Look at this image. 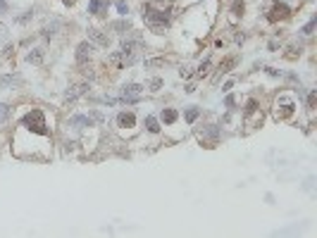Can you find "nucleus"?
<instances>
[{
    "label": "nucleus",
    "instance_id": "c9c22d12",
    "mask_svg": "<svg viewBox=\"0 0 317 238\" xmlns=\"http://www.w3.org/2000/svg\"><path fill=\"white\" fill-rule=\"evenodd\" d=\"M236 84V76H231V79H226V84L222 86V91H231V86Z\"/></svg>",
    "mask_w": 317,
    "mask_h": 238
},
{
    "label": "nucleus",
    "instance_id": "9d476101",
    "mask_svg": "<svg viewBox=\"0 0 317 238\" xmlns=\"http://www.w3.org/2000/svg\"><path fill=\"white\" fill-rule=\"evenodd\" d=\"M108 29H110L112 34H117V36L122 38V36H127L134 26H131L129 17H119V19H112L110 24H108Z\"/></svg>",
    "mask_w": 317,
    "mask_h": 238
},
{
    "label": "nucleus",
    "instance_id": "a878e982",
    "mask_svg": "<svg viewBox=\"0 0 317 238\" xmlns=\"http://www.w3.org/2000/svg\"><path fill=\"white\" fill-rule=\"evenodd\" d=\"M165 65H167L165 57H153V60H146V62H143L146 69H160V67H165Z\"/></svg>",
    "mask_w": 317,
    "mask_h": 238
},
{
    "label": "nucleus",
    "instance_id": "0eeeda50",
    "mask_svg": "<svg viewBox=\"0 0 317 238\" xmlns=\"http://www.w3.org/2000/svg\"><path fill=\"white\" fill-rule=\"evenodd\" d=\"M93 50H95V45L89 41V38H86V41H81V43L76 45V55H74L76 65H79V67L89 65V62H91V57H93Z\"/></svg>",
    "mask_w": 317,
    "mask_h": 238
},
{
    "label": "nucleus",
    "instance_id": "6ab92c4d",
    "mask_svg": "<svg viewBox=\"0 0 317 238\" xmlns=\"http://www.w3.org/2000/svg\"><path fill=\"white\" fill-rule=\"evenodd\" d=\"M143 129L155 136V133H160V129L162 127H160V119H158L155 114H146V117H143Z\"/></svg>",
    "mask_w": 317,
    "mask_h": 238
},
{
    "label": "nucleus",
    "instance_id": "c756f323",
    "mask_svg": "<svg viewBox=\"0 0 317 238\" xmlns=\"http://www.w3.org/2000/svg\"><path fill=\"white\" fill-rule=\"evenodd\" d=\"M114 7H117V15H119V17H127V15H129V2H127V0H117Z\"/></svg>",
    "mask_w": 317,
    "mask_h": 238
},
{
    "label": "nucleus",
    "instance_id": "412c9836",
    "mask_svg": "<svg viewBox=\"0 0 317 238\" xmlns=\"http://www.w3.org/2000/svg\"><path fill=\"white\" fill-rule=\"evenodd\" d=\"M43 60H45V53H43L41 48H31V50L26 53V62H29V65H43Z\"/></svg>",
    "mask_w": 317,
    "mask_h": 238
},
{
    "label": "nucleus",
    "instance_id": "58836bf2",
    "mask_svg": "<svg viewBox=\"0 0 317 238\" xmlns=\"http://www.w3.org/2000/svg\"><path fill=\"white\" fill-rule=\"evenodd\" d=\"M60 2H62L65 7H74V2H76V0H60Z\"/></svg>",
    "mask_w": 317,
    "mask_h": 238
},
{
    "label": "nucleus",
    "instance_id": "f8f14e48",
    "mask_svg": "<svg viewBox=\"0 0 317 238\" xmlns=\"http://www.w3.org/2000/svg\"><path fill=\"white\" fill-rule=\"evenodd\" d=\"M239 62H241V55H226L222 62L217 65V69H215V72H217V76H215V79H220V76H224V74H229L234 67H236V65H239Z\"/></svg>",
    "mask_w": 317,
    "mask_h": 238
},
{
    "label": "nucleus",
    "instance_id": "393cba45",
    "mask_svg": "<svg viewBox=\"0 0 317 238\" xmlns=\"http://www.w3.org/2000/svg\"><path fill=\"white\" fill-rule=\"evenodd\" d=\"M162 86H165V81H162L160 76H153V79H148V81H146V88H148L150 93H158Z\"/></svg>",
    "mask_w": 317,
    "mask_h": 238
},
{
    "label": "nucleus",
    "instance_id": "9b49d317",
    "mask_svg": "<svg viewBox=\"0 0 317 238\" xmlns=\"http://www.w3.org/2000/svg\"><path fill=\"white\" fill-rule=\"evenodd\" d=\"M67 127L76 129V131H84V129H93L95 124L89 114H72V117L67 119Z\"/></svg>",
    "mask_w": 317,
    "mask_h": 238
},
{
    "label": "nucleus",
    "instance_id": "f3484780",
    "mask_svg": "<svg viewBox=\"0 0 317 238\" xmlns=\"http://www.w3.org/2000/svg\"><path fill=\"white\" fill-rule=\"evenodd\" d=\"M57 31H60V19H53L50 24H45L41 29V36H43V41H53L57 36Z\"/></svg>",
    "mask_w": 317,
    "mask_h": 238
},
{
    "label": "nucleus",
    "instance_id": "2f4dec72",
    "mask_svg": "<svg viewBox=\"0 0 317 238\" xmlns=\"http://www.w3.org/2000/svg\"><path fill=\"white\" fill-rule=\"evenodd\" d=\"M207 72H210V57L198 65V76H207Z\"/></svg>",
    "mask_w": 317,
    "mask_h": 238
},
{
    "label": "nucleus",
    "instance_id": "7ed1b4c3",
    "mask_svg": "<svg viewBox=\"0 0 317 238\" xmlns=\"http://www.w3.org/2000/svg\"><path fill=\"white\" fill-rule=\"evenodd\" d=\"M294 12H296V7L289 5L286 0H274L265 12V22L267 24H281V22H289L294 17Z\"/></svg>",
    "mask_w": 317,
    "mask_h": 238
},
{
    "label": "nucleus",
    "instance_id": "bb28decb",
    "mask_svg": "<svg viewBox=\"0 0 317 238\" xmlns=\"http://www.w3.org/2000/svg\"><path fill=\"white\" fill-rule=\"evenodd\" d=\"M315 29H317V15H313V17H310V22L300 29V34H303V36H313V34H315Z\"/></svg>",
    "mask_w": 317,
    "mask_h": 238
},
{
    "label": "nucleus",
    "instance_id": "473e14b6",
    "mask_svg": "<svg viewBox=\"0 0 317 238\" xmlns=\"http://www.w3.org/2000/svg\"><path fill=\"white\" fill-rule=\"evenodd\" d=\"M224 108H226V110H234V108H236V98H234L231 93L224 98Z\"/></svg>",
    "mask_w": 317,
    "mask_h": 238
},
{
    "label": "nucleus",
    "instance_id": "423d86ee",
    "mask_svg": "<svg viewBox=\"0 0 317 238\" xmlns=\"http://www.w3.org/2000/svg\"><path fill=\"white\" fill-rule=\"evenodd\" d=\"M114 122H117V129L122 133H131L136 129V114H134V110H119Z\"/></svg>",
    "mask_w": 317,
    "mask_h": 238
},
{
    "label": "nucleus",
    "instance_id": "f257e3e1",
    "mask_svg": "<svg viewBox=\"0 0 317 238\" xmlns=\"http://www.w3.org/2000/svg\"><path fill=\"white\" fill-rule=\"evenodd\" d=\"M172 10H162V7H158V5H153V2H143V7H141V17L146 22V26H148L153 34H158V36H162L165 31H167L169 22H172V15H169Z\"/></svg>",
    "mask_w": 317,
    "mask_h": 238
},
{
    "label": "nucleus",
    "instance_id": "f704fd0d",
    "mask_svg": "<svg viewBox=\"0 0 317 238\" xmlns=\"http://www.w3.org/2000/svg\"><path fill=\"white\" fill-rule=\"evenodd\" d=\"M2 55H5V57L15 55V45H12V43H7V45H5V48H2Z\"/></svg>",
    "mask_w": 317,
    "mask_h": 238
},
{
    "label": "nucleus",
    "instance_id": "1a4fd4ad",
    "mask_svg": "<svg viewBox=\"0 0 317 238\" xmlns=\"http://www.w3.org/2000/svg\"><path fill=\"white\" fill-rule=\"evenodd\" d=\"M108 10H110V0H89V15L108 19Z\"/></svg>",
    "mask_w": 317,
    "mask_h": 238
},
{
    "label": "nucleus",
    "instance_id": "5701e85b",
    "mask_svg": "<svg viewBox=\"0 0 317 238\" xmlns=\"http://www.w3.org/2000/svg\"><path fill=\"white\" fill-rule=\"evenodd\" d=\"M300 55H303V45H298V43H291V45L286 48V53H284L286 60H298Z\"/></svg>",
    "mask_w": 317,
    "mask_h": 238
},
{
    "label": "nucleus",
    "instance_id": "ddd939ff",
    "mask_svg": "<svg viewBox=\"0 0 317 238\" xmlns=\"http://www.w3.org/2000/svg\"><path fill=\"white\" fill-rule=\"evenodd\" d=\"M158 119H160V124H165V127H174V124L179 122V112L174 110V108H162Z\"/></svg>",
    "mask_w": 317,
    "mask_h": 238
},
{
    "label": "nucleus",
    "instance_id": "4c0bfd02",
    "mask_svg": "<svg viewBox=\"0 0 317 238\" xmlns=\"http://www.w3.org/2000/svg\"><path fill=\"white\" fill-rule=\"evenodd\" d=\"M267 48H270V50H279V43H277V41H270Z\"/></svg>",
    "mask_w": 317,
    "mask_h": 238
},
{
    "label": "nucleus",
    "instance_id": "c85d7f7f",
    "mask_svg": "<svg viewBox=\"0 0 317 238\" xmlns=\"http://www.w3.org/2000/svg\"><path fill=\"white\" fill-rule=\"evenodd\" d=\"M305 105H308V112H315V105H317V91H308V95H305Z\"/></svg>",
    "mask_w": 317,
    "mask_h": 238
},
{
    "label": "nucleus",
    "instance_id": "aec40b11",
    "mask_svg": "<svg viewBox=\"0 0 317 238\" xmlns=\"http://www.w3.org/2000/svg\"><path fill=\"white\" fill-rule=\"evenodd\" d=\"M22 84L19 74H0V88H15Z\"/></svg>",
    "mask_w": 317,
    "mask_h": 238
},
{
    "label": "nucleus",
    "instance_id": "cd10ccee",
    "mask_svg": "<svg viewBox=\"0 0 317 238\" xmlns=\"http://www.w3.org/2000/svg\"><path fill=\"white\" fill-rule=\"evenodd\" d=\"M34 12H36V10L31 7V10L22 12V15H17V17H12V22H15V24H26V22H31V19H34Z\"/></svg>",
    "mask_w": 317,
    "mask_h": 238
},
{
    "label": "nucleus",
    "instance_id": "dca6fc26",
    "mask_svg": "<svg viewBox=\"0 0 317 238\" xmlns=\"http://www.w3.org/2000/svg\"><path fill=\"white\" fill-rule=\"evenodd\" d=\"M253 114H260V100L258 98H248L243 105V119H250Z\"/></svg>",
    "mask_w": 317,
    "mask_h": 238
},
{
    "label": "nucleus",
    "instance_id": "4468645a",
    "mask_svg": "<svg viewBox=\"0 0 317 238\" xmlns=\"http://www.w3.org/2000/svg\"><path fill=\"white\" fill-rule=\"evenodd\" d=\"M243 15H246V0H231V5H229L231 22H241Z\"/></svg>",
    "mask_w": 317,
    "mask_h": 238
},
{
    "label": "nucleus",
    "instance_id": "a211bd4d",
    "mask_svg": "<svg viewBox=\"0 0 317 238\" xmlns=\"http://www.w3.org/2000/svg\"><path fill=\"white\" fill-rule=\"evenodd\" d=\"M86 91H89V84H76V86H72L69 91L65 93V98H67L69 103H74V100H79L81 95H86Z\"/></svg>",
    "mask_w": 317,
    "mask_h": 238
},
{
    "label": "nucleus",
    "instance_id": "4be33fe9",
    "mask_svg": "<svg viewBox=\"0 0 317 238\" xmlns=\"http://www.w3.org/2000/svg\"><path fill=\"white\" fill-rule=\"evenodd\" d=\"M198 117H201V108H198V105H188L186 110H184V119H186V124H193Z\"/></svg>",
    "mask_w": 317,
    "mask_h": 238
},
{
    "label": "nucleus",
    "instance_id": "e433bc0d",
    "mask_svg": "<svg viewBox=\"0 0 317 238\" xmlns=\"http://www.w3.org/2000/svg\"><path fill=\"white\" fill-rule=\"evenodd\" d=\"M179 76H181V79H188V76H191V69H188V67H181V69H179Z\"/></svg>",
    "mask_w": 317,
    "mask_h": 238
},
{
    "label": "nucleus",
    "instance_id": "ea45409f",
    "mask_svg": "<svg viewBox=\"0 0 317 238\" xmlns=\"http://www.w3.org/2000/svg\"><path fill=\"white\" fill-rule=\"evenodd\" d=\"M196 91V86H193V84H186V88H184V93H193Z\"/></svg>",
    "mask_w": 317,
    "mask_h": 238
},
{
    "label": "nucleus",
    "instance_id": "7c9ffc66",
    "mask_svg": "<svg viewBox=\"0 0 317 238\" xmlns=\"http://www.w3.org/2000/svg\"><path fill=\"white\" fill-rule=\"evenodd\" d=\"M89 117L93 119V124H103V122L108 119V117H105V114H103L100 110H89Z\"/></svg>",
    "mask_w": 317,
    "mask_h": 238
},
{
    "label": "nucleus",
    "instance_id": "20e7f679",
    "mask_svg": "<svg viewBox=\"0 0 317 238\" xmlns=\"http://www.w3.org/2000/svg\"><path fill=\"white\" fill-rule=\"evenodd\" d=\"M296 108H298V105H296L294 98H289L286 93H279V98L274 100V110H272V114H274L277 122H284V119H291V117H294Z\"/></svg>",
    "mask_w": 317,
    "mask_h": 238
},
{
    "label": "nucleus",
    "instance_id": "72a5a7b5",
    "mask_svg": "<svg viewBox=\"0 0 317 238\" xmlns=\"http://www.w3.org/2000/svg\"><path fill=\"white\" fill-rule=\"evenodd\" d=\"M265 72H267V76H272V79H281V72L274 69V67H265Z\"/></svg>",
    "mask_w": 317,
    "mask_h": 238
},
{
    "label": "nucleus",
    "instance_id": "2eb2a0df",
    "mask_svg": "<svg viewBox=\"0 0 317 238\" xmlns=\"http://www.w3.org/2000/svg\"><path fill=\"white\" fill-rule=\"evenodd\" d=\"M146 91V86H141V84H124L122 86V95L119 98H141V93Z\"/></svg>",
    "mask_w": 317,
    "mask_h": 238
},
{
    "label": "nucleus",
    "instance_id": "39448f33",
    "mask_svg": "<svg viewBox=\"0 0 317 238\" xmlns=\"http://www.w3.org/2000/svg\"><path fill=\"white\" fill-rule=\"evenodd\" d=\"M222 138V124H203L198 129V141L205 148H215Z\"/></svg>",
    "mask_w": 317,
    "mask_h": 238
},
{
    "label": "nucleus",
    "instance_id": "6e6552de",
    "mask_svg": "<svg viewBox=\"0 0 317 238\" xmlns=\"http://www.w3.org/2000/svg\"><path fill=\"white\" fill-rule=\"evenodd\" d=\"M89 41L93 43V45H98V48H110L112 38L105 34V31H100V29H95V26H89Z\"/></svg>",
    "mask_w": 317,
    "mask_h": 238
},
{
    "label": "nucleus",
    "instance_id": "f03ea898",
    "mask_svg": "<svg viewBox=\"0 0 317 238\" xmlns=\"http://www.w3.org/2000/svg\"><path fill=\"white\" fill-rule=\"evenodd\" d=\"M19 127L31 131V133H38V136H50V127H48V117L41 108H31L22 114L19 119Z\"/></svg>",
    "mask_w": 317,
    "mask_h": 238
},
{
    "label": "nucleus",
    "instance_id": "b1692460",
    "mask_svg": "<svg viewBox=\"0 0 317 238\" xmlns=\"http://www.w3.org/2000/svg\"><path fill=\"white\" fill-rule=\"evenodd\" d=\"M10 117H12V105H7V103L0 100V124H7Z\"/></svg>",
    "mask_w": 317,
    "mask_h": 238
}]
</instances>
